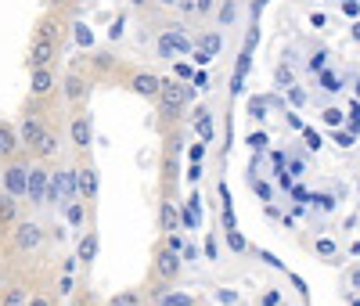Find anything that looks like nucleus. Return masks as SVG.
Instances as JSON below:
<instances>
[{
  "instance_id": "1",
  "label": "nucleus",
  "mask_w": 360,
  "mask_h": 306,
  "mask_svg": "<svg viewBox=\"0 0 360 306\" xmlns=\"http://www.w3.org/2000/svg\"><path fill=\"white\" fill-rule=\"evenodd\" d=\"M191 94H195V87H184V83H173V79H162L159 83V105H162V115H169V119H176V112H180V105L184 101H191Z\"/></svg>"
},
{
  "instance_id": "2",
  "label": "nucleus",
  "mask_w": 360,
  "mask_h": 306,
  "mask_svg": "<svg viewBox=\"0 0 360 306\" xmlns=\"http://www.w3.org/2000/svg\"><path fill=\"white\" fill-rule=\"evenodd\" d=\"M54 58H58V44H51V40H33V47H29V65H33V69H51Z\"/></svg>"
},
{
  "instance_id": "3",
  "label": "nucleus",
  "mask_w": 360,
  "mask_h": 306,
  "mask_svg": "<svg viewBox=\"0 0 360 306\" xmlns=\"http://www.w3.org/2000/svg\"><path fill=\"white\" fill-rule=\"evenodd\" d=\"M44 241V231H40V224H33V220H25V224H18L15 227V245L22 253H29V249H37V245Z\"/></svg>"
},
{
  "instance_id": "4",
  "label": "nucleus",
  "mask_w": 360,
  "mask_h": 306,
  "mask_svg": "<svg viewBox=\"0 0 360 306\" xmlns=\"http://www.w3.org/2000/svg\"><path fill=\"white\" fill-rule=\"evenodd\" d=\"M155 274H159L162 281H176V274H180V256L169 253V249H159V256H155Z\"/></svg>"
},
{
  "instance_id": "5",
  "label": "nucleus",
  "mask_w": 360,
  "mask_h": 306,
  "mask_svg": "<svg viewBox=\"0 0 360 306\" xmlns=\"http://www.w3.org/2000/svg\"><path fill=\"white\" fill-rule=\"evenodd\" d=\"M25 191H29V198H33L37 205H44V198H47V170H29V177H25Z\"/></svg>"
},
{
  "instance_id": "6",
  "label": "nucleus",
  "mask_w": 360,
  "mask_h": 306,
  "mask_svg": "<svg viewBox=\"0 0 360 306\" xmlns=\"http://www.w3.org/2000/svg\"><path fill=\"white\" fill-rule=\"evenodd\" d=\"M76 188L86 202H94L98 198V170L94 166H86V170H76Z\"/></svg>"
},
{
  "instance_id": "7",
  "label": "nucleus",
  "mask_w": 360,
  "mask_h": 306,
  "mask_svg": "<svg viewBox=\"0 0 360 306\" xmlns=\"http://www.w3.org/2000/svg\"><path fill=\"white\" fill-rule=\"evenodd\" d=\"M69 134H72V144L86 151L90 141H94V130H90V115H76V119H72V127H69Z\"/></svg>"
},
{
  "instance_id": "8",
  "label": "nucleus",
  "mask_w": 360,
  "mask_h": 306,
  "mask_svg": "<svg viewBox=\"0 0 360 306\" xmlns=\"http://www.w3.org/2000/svg\"><path fill=\"white\" fill-rule=\"evenodd\" d=\"M159 76L155 72H137L134 79H130V87H134V94H141V98H155L159 94Z\"/></svg>"
},
{
  "instance_id": "9",
  "label": "nucleus",
  "mask_w": 360,
  "mask_h": 306,
  "mask_svg": "<svg viewBox=\"0 0 360 306\" xmlns=\"http://www.w3.org/2000/svg\"><path fill=\"white\" fill-rule=\"evenodd\" d=\"M51 90H54L51 69H33V79H29V94H33V98H47Z\"/></svg>"
},
{
  "instance_id": "10",
  "label": "nucleus",
  "mask_w": 360,
  "mask_h": 306,
  "mask_svg": "<svg viewBox=\"0 0 360 306\" xmlns=\"http://www.w3.org/2000/svg\"><path fill=\"white\" fill-rule=\"evenodd\" d=\"M220 47H224L220 33H205L202 44H198V51H195V61H198V65H205L209 58H217V54H220Z\"/></svg>"
},
{
  "instance_id": "11",
  "label": "nucleus",
  "mask_w": 360,
  "mask_h": 306,
  "mask_svg": "<svg viewBox=\"0 0 360 306\" xmlns=\"http://www.w3.org/2000/svg\"><path fill=\"white\" fill-rule=\"evenodd\" d=\"M188 47H191V44H188L184 37H180V33H176V37H173V33H166V37L159 40V54H162L166 61H173V51H188Z\"/></svg>"
},
{
  "instance_id": "12",
  "label": "nucleus",
  "mask_w": 360,
  "mask_h": 306,
  "mask_svg": "<svg viewBox=\"0 0 360 306\" xmlns=\"http://www.w3.org/2000/svg\"><path fill=\"white\" fill-rule=\"evenodd\" d=\"M54 151H58V137L44 130V134L37 137V144H33V155H37V159H51Z\"/></svg>"
},
{
  "instance_id": "13",
  "label": "nucleus",
  "mask_w": 360,
  "mask_h": 306,
  "mask_svg": "<svg viewBox=\"0 0 360 306\" xmlns=\"http://www.w3.org/2000/svg\"><path fill=\"white\" fill-rule=\"evenodd\" d=\"M195 130L202 134V144L213 141V115H209V108H198L195 112Z\"/></svg>"
},
{
  "instance_id": "14",
  "label": "nucleus",
  "mask_w": 360,
  "mask_h": 306,
  "mask_svg": "<svg viewBox=\"0 0 360 306\" xmlns=\"http://www.w3.org/2000/svg\"><path fill=\"white\" fill-rule=\"evenodd\" d=\"M40 134H44L40 119H37V115H25V122H22V144H29V148H33Z\"/></svg>"
},
{
  "instance_id": "15",
  "label": "nucleus",
  "mask_w": 360,
  "mask_h": 306,
  "mask_svg": "<svg viewBox=\"0 0 360 306\" xmlns=\"http://www.w3.org/2000/svg\"><path fill=\"white\" fill-rule=\"evenodd\" d=\"M76 260H83V263H94L98 260V234L90 231L83 241H79V253H76Z\"/></svg>"
},
{
  "instance_id": "16",
  "label": "nucleus",
  "mask_w": 360,
  "mask_h": 306,
  "mask_svg": "<svg viewBox=\"0 0 360 306\" xmlns=\"http://www.w3.org/2000/svg\"><path fill=\"white\" fill-rule=\"evenodd\" d=\"M18 151V137H15V130L11 127H0V159H11Z\"/></svg>"
},
{
  "instance_id": "17",
  "label": "nucleus",
  "mask_w": 360,
  "mask_h": 306,
  "mask_svg": "<svg viewBox=\"0 0 360 306\" xmlns=\"http://www.w3.org/2000/svg\"><path fill=\"white\" fill-rule=\"evenodd\" d=\"M65 98L69 101H83L86 98V83H83V76H65Z\"/></svg>"
},
{
  "instance_id": "18",
  "label": "nucleus",
  "mask_w": 360,
  "mask_h": 306,
  "mask_svg": "<svg viewBox=\"0 0 360 306\" xmlns=\"http://www.w3.org/2000/svg\"><path fill=\"white\" fill-rule=\"evenodd\" d=\"M18 220V202L15 195H0V224H15Z\"/></svg>"
},
{
  "instance_id": "19",
  "label": "nucleus",
  "mask_w": 360,
  "mask_h": 306,
  "mask_svg": "<svg viewBox=\"0 0 360 306\" xmlns=\"http://www.w3.org/2000/svg\"><path fill=\"white\" fill-rule=\"evenodd\" d=\"M159 227H162L166 234L176 231V205H173V202H162V209H159Z\"/></svg>"
},
{
  "instance_id": "20",
  "label": "nucleus",
  "mask_w": 360,
  "mask_h": 306,
  "mask_svg": "<svg viewBox=\"0 0 360 306\" xmlns=\"http://www.w3.org/2000/svg\"><path fill=\"white\" fill-rule=\"evenodd\" d=\"M22 191H25V170L11 166L8 170V195H22Z\"/></svg>"
},
{
  "instance_id": "21",
  "label": "nucleus",
  "mask_w": 360,
  "mask_h": 306,
  "mask_svg": "<svg viewBox=\"0 0 360 306\" xmlns=\"http://www.w3.org/2000/svg\"><path fill=\"white\" fill-rule=\"evenodd\" d=\"M58 33H62V25H58L54 18H44V22L37 25V40H51V44H58Z\"/></svg>"
},
{
  "instance_id": "22",
  "label": "nucleus",
  "mask_w": 360,
  "mask_h": 306,
  "mask_svg": "<svg viewBox=\"0 0 360 306\" xmlns=\"http://www.w3.org/2000/svg\"><path fill=\"white\" fill-rule=\"evenodd\" d=\"M108 306H141V295L137 292H119V295H112Z\"/></svg>"
},
{
  "instance_id": "23",
  "label": "nucleus",
  "mask_w": 360,
  "mask_h": 306,
  "mask_svg": "<svg viewBox=\"0 0 360 306\" xmlns=\"http://www.w3.org/2000/svg\"><path fill=\"white\" fill-rule=\"evenodd\" d=\"M25 288H8V295H4V302H0V306H25Z\"/></svg>"
},
{
  "instance_id": "24",
  "label": "nucleus",
  "mask_w": 360,
  "mask_h": 306,
  "mask_svg": "<svg viewBox=\"0 0 360 306\" xmlns=\"http://www.w3.org/2000/svg\"><path fill=\"white\" fill-rule=\"evenodd\" d=\"M274 79H278V87H281V90H288V87L295 83V76H292V69H288V65H278V69H274Z\"/></svg>"
},
{
  "instance_id": "25",
  "label": "nucleus",
  "mask_w": 360,
  "mask_h": 306,
  "mask_svg": "<svg viewBox=\"0 0 360 306\" xmlns=\"http://www.w3.org/2000/svg\"><path fill=\"white\" fill-rule=\"evenodd\" d=\"M76 44H79V47H90V44H94V33H90L83 22L76 25Z\"/></svg>"
},
{
  "instance_id": "26",
  "label": "nucleus",
  "mask_w": 360,
  "mask_h": 306,
  "mask_svg": "<svg viewBox=\"0 0 360 306\" xmlns=\"http://www.w3.org/2000/svg\"><path fill=\"white\" fill-rule=\"evenodd\" d=\"M249 115L252 119H263L266 115V101L263 98H249Z\"/></svg>"
},
{
  "instance_id": "27",
  "label": "nucleus",
  "mask_w": 360,
  "mask_h": 306,
  "mask_svg": "<svg viewBox=\"0 0 360 306\" xmlns=\"http://www.w3.org/2000/svg\"><path fill=\"white\" fill-rule=\"evenodd\" d=\"M249 65H252V51H242V58H238V69H234V76H242V79H245Z\"/></svg>"
},
{
  "instance_id": "28",
  "label": "nucleus",
  "mask_w": 360,
  "mask_h": 306,
  "mask_svg": "<svg viewBox=\"0 0 360 306\" xmlns=\"http://www.w3.org/2000/svg\"><path fill=\"white\" fill-rule=\"evenodd\" d=\"M227 245H231L234 253H245V238L238 234V227H234V231H227Z\"/></svg>"
},
{
  "instance_id": "29",
  "label": "nucleus",
  "mask_w": 360,
  "mask_h": 306,
  "mask_svg": "<svg viewBox=\"0 0 360 306\" xmlns=\"http://www.w3.org/2000/svg\"><path fill=\"white\" fill-rule=\"evenodd\" d=\"M303 137H307V148H310V151H321V144H324V141H321V134H317V130H307V127H303Z\"/></svg>"
},
{
  "instance_id": "30",
  "label": "nucleus",
  "mask_w": 360,
  "mask_h": 306,
  "mask_svg": "<svg viewBox=\"0 0 360 306\" xmlns=\"http://www.w3.org/2000/svg\"><path fill=\"white\" fill-rule=\"evenodd\" d=\"M342 108H324V122H328V127H339V122H342Z\"/></svg>"
},
{
  "instance_id": "31",
  "label": "nucleus",
  "mask_w": 360,
  "mask_h": 306,
  "mask_svg": "<svg viewBox=\"0 0 360 306\" xmlns=\"http://www.w3.org/2000/svg\"><path fill=\"white\" fill-rule=\"evenodd\" d=\"M69 224H72V227H79V224H83V205H79V202H72V205H69Z\"/></svg>"
},
{
  "instance_id": "32",
  "label": "nucleus",
  "mask_w": 360,
  "mask_h": 306,
  "mask_svg": "<svg viewBox=\"0 0 360 306\" xmlns=\"http://www.w3.org/2000/svg\"><path fill=\"white\" fill-rule=\"evenodd\" d=\"M238 8H234V0H224V8H220V22H234Z\"/></svg>"
},
{
  "instance_id": "33",
  "label": "nucleus",
  "mask_w": 360,
  "mask_h": 306,
  "mask_svg": "<svg viewBox=\"0 0 360 306\" xmlns=\"http://www.w3.org/2000/svg\"><path fill=\"white\" fill-rule=\"evenodd\" d=\"M162 306H191V295H162Z\"/></svg>"
},
{
  "instance_id": "34",
  "label": "nucleus",
  "mask_w": 360,
  "mask_h": 306,
  "mask_svg": "<svg viewBox=\"0 0 360 306\" xmlns=\"http://www.w3.org/2000/svg\"><path fill=\"white\" fill-rule=\"evenodd\" d=\"M321 83H324V90H342V87H339V76H335V72H324V76H321Z\"/></svg>"
},
{
  "instance_id": "35",
  "label": "nucleus",
  "mask_w": 360,
  "mask_h": 306,
  "mask_svg": "<svg viewBox=\"0 0 360 306\" xmlns=\"http://www.w3.org/2000/svg\"><path fill=\"white\" fill-rule=\"evenodd\" d=\"M191 87H202V90H205V87H209V72H205V69L191 72Z\"/></svg>"
},
{
  "instance_id": "36",
  "label": "nucleus",
  "mask_w": 360,
  "mask_h": 306,
  "mask_svg": "<svg viewBox=\"0 0 360 306\" xmlns=\"http://www.w3.org/2000/svg\"><path fill=\"white\" fill-rule=\"evenodd\" d=\"M249 148H252V151H263V148H266V134H263V130L252 134V137H249Z\"/></svg>"
},
{
  "instance_id": "37",
  "label": "nucleus",
  "mask_w": 360,
  "mask_h": 306,
  "mask_svg": "<svg viewBox=\"0 0 360 306\" xmlns=\"http://www.w3.org/2000/svg\"><path fill=\"white\" fill-rule=\"evenodd\" d=\"M317 253H321V256H335V241L321 238V241H317Z\"/></svg>"
},
{
  "instance_id": "38",
  "label": "nucleus",
  "mask_w": 360,
  "mask_h": 306,
  "mask_svg": "<svg viewBox=\"0 0 360 306\" xmlns=\"http://www.w3.org/2000/svg\"><path fill=\"white\" fill-rule=\"evenodd\" d=\"M288 101H292V105H303L307 94H303V90H295V87H288Z\"/></svg>"
},
{
  "instance_id": "39",
  "label": "nucleus",
  "mask_w": 360,
  "mask_h": 306,
  "mask_svg": "<svg viewBox=\"0 0 360 306\" xmlns=\"http://www.w3.org/2000/svg\"><path fill=\"white\" fill-rule=\"evenodd\" d=\"M166 249H169V253H180V249H184V241H180L176 234H169V238H166Z\"/></svg>"
},
{
  "instance_id": "40",
  "label": "nucleus",
  "mask_w": 360,
  "mask_h": 306,
  "mask_svg": "<svg viewBox=\"0 0 360 306\" xmlns=\"http://www.w3.org/2000/svg\"><path fill=\"white\" fill-rule=\"evenodd\" d=\"M94 65L105 72V69H112V58H108V54H94Z\"/></svg>"
},
{
  "instance_id": "41",
  "label": "nucleus",
  "mask_w": 360,
  "mask_h": 306,
  "mask_svg": "<svg viewBox=\"0 0 360 306\" xmlns=\"http://www.w3.org/2000/svg\"><path fill=\"white\" fill-rule=\"evenodd\" d=\"M335 141L342 144V148H353V141H356V134L349 130V134H335Z\"/></svg>"
},
{
  "instance_id": "42",
  "label": "nucleus",
  "mask_w": 360,
  "mask_h": 306,
  "mask_svg": "<svg viewBox=\"0 0 360 306\" xmlns=\"http://www.w3.org/2000/svg\"><path fill=\"white\" fill-rule=\"evenodd\" d=\"M259 44V29H249V37H245V51H252Z\"/></svg>"
},
{
  "instance_id": "43",
  "label": "nucleus",
  "mask_w": 360,
  "mask_h": 306,
  "mask_svg": "<svg viewBox=\"0 0 360 306\" xmlns=\"http://www.w3.org/2000/svg\"><path fill=\"white\" fill-rule=\"evenodd\" d=\"M324 58H328V54H314V58H310V69H314V72L324 69Z\"/></svg>"
},
{
  "instance_id": "44",
  "label": "nucleus",
  "mask_w": 360,
  "mask_h": 306,
  "mask_svg": "<svg viewBox=\"0 0 360 306\" xmlns=\"http://www.w3.org/2000/svg\"><path fill=\"white\" fill-rule=\"evenodd\" d=\"M202 159H205V144H195L191 148V162H202Z\"/></svg>"
},
{
  "instance_id": "45",
  "label": "nucleus",
  "mask_w": 360,
  "mask_h": 306,
  "mask_svg": "<svg viewBox=\"0 0 360 306\" xmlns=\"http://www.w3.org/2000/svg\"><path fill=\"white\" fill-rule=\"evenodd\" d=\"M195 11H198V15H209V11H213V0H198Z\"/></svg>"
},
{
  "instance_id": "46",
  "label": "nucleus",
  "mask_w": 360,
  "mask_h": 306,
  "mask_svg": "<svg viewBox=\"0 0 360 306\" xmlns=\"http://www.w3.org/2000/svg\"><path fill=\"white\" fill-rule=\"evenodd\" d=\"M342 11H346L349 18H356V0H342Z\"/></svg>"
},
{
  "instance_id": "47",
  "label": "nucleus",
  "mask_w": 360,
  "mask_h": 306,
  "mask_svg": "<svg viewBox=\"0 0 360 306\" xmlns=\"http://www.w3.org/2000/svg\"><path fill=\"white\" fill-rule=\"evenodd\" d=\"M256 195H259L263 202H270V184H256Z\"/></svg>"
},
{
  "instance_id": "48",
  "label": "nucleus",
  "mask_w": 360,
  "mask_h": 306,
  "mask_svg": "<svg viewBox=\"0 0 360 306\" xmlns=\"http://www.w3.org/2000/svg\"><path fill=\"white\" fill-rule=\"evenodd\" d=\"M119 33H123V18H115V25L108 29V37H112V40H119Z\"/></svg>"
},
{
  "instance_id": "49",
  "label": "nucleus",
  "mask_w": 360,
  "mask_h": 306,
  "mask_svg": "<svg viewBox=\"0 0 360 306\" xmlns=\"http://www.w3.org/2000/svg\"><path fill=\"white\" fill-rule=\"evenodd\" d=\"M25 306H51V299H44V295H33V299H25Z\"/></svg>"
},
{
  "instance_id": "50",
  "label": "nucleus",
  "mask_w": 360,
  "mask_h": 306,
  "mask_svg": "<svg viewBox=\"0 0 360 306\" xmlns=\"http://www.w3.org/2000/svg\"><path fill=\"white\" fill-rule=\"evenodd\" d=\"M310 22H314V29H321V25H324V15H321V11H314V15H310Z\"/></svg>"
},
{
  "instance_id": "51",
  "label": "nucleus",
  "mask_w": 360,
  "mask_h": 306,
  "mask_svg": "<svg viewBox=\"0 0 360 306\" xmlns=\"http://www.w3.org/2000/svg\"><path fill=\"white\" fill-rule=\"evenodd\" d=\"M47 4H51V8H62V4H69V0H47Z\"/></svg>"
},
{
  "instance_id": "52",
  "label": "nucleus",
  "mask_w": 360,
  "mask_h": 306,
  "mask_svg": "<svg viewBox=\"0 0 360 306\" xmlns=\"http://www.w3.org/2000/svg\"><path fill=\"white\" fill-rule=\"evenodd\" d=\"M159 4H166V8H173V4H176V0H159Z\"/></svg>"
},
{
  "instance_id": "53",
  "label": "nucleus",
  "mask_w": 360,
  "mask_h": 306,
  "mask_svg": "<svg viewBox=\"0 0 360 306\" xmlns=\"http://www.w3.org/2000/svg\"><path fill=\"white\" fill-rule=\"evenodd\" d=\"M130 4H137V8H141V4H148V0H130Z\"/></svg>"
}]
</instances>
